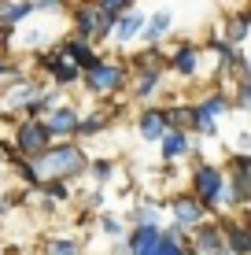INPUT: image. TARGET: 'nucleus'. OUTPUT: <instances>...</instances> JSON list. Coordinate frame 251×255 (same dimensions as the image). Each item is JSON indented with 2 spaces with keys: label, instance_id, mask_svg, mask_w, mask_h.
Instances as JSON below:
<instances>
[{
  "label": "nucleus",
  "instance_id": "1",
  "mask_svg": "<svg viewBox=\"0 0 251 255\" xmlns=\"http://www.w3.org/2000/svg\"><path fill=\"white\" fill-rule=\"evenodd\" d=\"M37 178L41 181H52V178H71V174H78L85 166L82 152H78L74 144H59V148H45V152H37Z\"/></svg>",
  "mask_w": 251,
  "mask_h": 255
},
{
  "label": "nucleus",
  "instance_id": "2",
  "mask_svg": "<svg viewBox=\"0 0 251 255\" xmlns=\"http://www.w3.org/2000/svg\"><path fill=\"white\" fill-rule=\"evenodd\" d=\"M196 192H200V200H207V204H226L229 192H226V181H222V170H214V166H200L192 178Z\"/></svg>",
  "mask_w": 251,
  "mask_h": 255
},
{
  "label": "nucleus",
  "instance_id": "3",
  "mask_svg": "<svg viewBox=\"0 0 251 255\" xmlns=\"http://www.w3.org/2000/svg\"><path fill=\"white\" fill-rule=\"evenodd\" d=\"M48 126L45 122H26V126L19 129V140H15V144H19V152H30V155H37V152H45V144H48Z\"/></svg>",
  "mask_w": 251,
  "mask_h": 255
},
{
  "label": "nucleus",
  "instance_id": "4",
  "mask_svg": "<svg viewBox=\"0 0 251 255\" xmlns=\"http://www.w3.org/2000/svg\"><path fill=\"white\" fill-rule=\"evenodd\" d=\"M74 22H78V33H82V37H92V33L103 37V33L111 30V15H103L100 7H78Z\"/></svg>",
  "mask_w": 251,
  "mask_h": 255
},
{
  "label": "nucleus",
  "instance_id": "5",
  "mask_svg": "<svg viewBox=\"0 0 251 255\" xmlns=\"http://www.w3.org/2000/svg\"><path fill=\"white\" fill-rule=\"evenodd\" d=\"M122 82V70L111 67V63H92L89 67V85L92 89H115Z\"/></svg>",
  "mask_w": 251,
  "mask_h": 255
},
{
  "label": "nucleus",
  "instance_id": "6",
  "mask_svg": "<svg viewBox=\"0 0 251 255\" xmlns=\"http://www.w3.org/2000/svg\"><path fill=\"white\" fill-rule=\"evenodd\" d=\"M45 126H48V133H71V129H78V111L74 108H59V111H52V119Z\"/></svg>",
  "mask_w": 251,
  "mask_h": 255
},
{
  "label": "nucleus",
  "instance_id": "7",
  "mask_svg": "<svg viewBox=\"0 0 251 255\" xmlns=\"http://www.w3.org/2000/svg\"><path fill=\"white\" fill-rule=\"evenodd\" d=\"M159 230H155V226L148 222V226H144V230H137L133 233V255H152V248H155V244H159Z\"/></svg>",
  "mask_w": 251,
  "mask_h": 255
},
{
  "label": "nucleus",
  "instance_id": "8",
  "mask_svg": "<svg viewBox=\"0 0 251 255\" xmlns=\"http://www.w3.org/2000/svg\"><path fill=\"white\" fill-rule=\"evenodd\" d=\"M63 56H67V59H71V63H74V67H85V70H89L92 63H96V56H92V48H89V45H85V41H71V45H67V48H63Z\"/></svg>",
  "mask_w": 251,
  "mask_h": 255
},
{
  "label": "nucleus",
  "instance_id": "9",
  "mask_svg": "<svg viewBox=\"0 0 251 255\" xmlns=\"http://www.w3.org/2000/svg\"><path fill=\"white\" fill-rule=\"evenodd\" d=\"M163 129H167V115H163V111H148V115L141 119V133L148 140H159Z\"/></svg>",
  "mask_w": 251,
  "mask_h": 255
},
{
  "label": "nucleus",
  "instance_id": "10",
  "mask_svg": "<svg viewBox=\"0 0 251 255\" xmlns=\"http://www.w3.org/2000/svg\"><path fill=\"white\" fill-rule=\"evenodd\" d=\"M174 215H177L181 226H188V222H200L203 218V207L192 204V200H174Z\"/></svg>",
  "mask_w": 251,
  "mask_h": 255
},
{
  "label": "nucleus",
  "instance_id": "11",
  "mask_svg": "<svg viewBox=\"0 0 251 255\" xmlns=\"http://www.w3.org/2000/svg\"><path fill=\"white\" fill-rule=\"evenodd\" d=\"M141 15H122V19H118V26H115V33H118V41H129V37H133V33H141Z\"/></svg>",
  "mask_w": 251,
  "mask_h": 255
},
{
  "label": "nucleus",
  "instance_id": "12",
  "mask_svg": "<svg viewBox=\"0 0 251 255\" xmlns=\"http://www.w3.org/2000/svg\"><path fill=\"white\" fill-rule=\"evenodd\" d=\"M48 70L56 74V82H59V85H74V82H78V67L71 63V59H67V63H63V59H56V63H52Z\"/></svg>",
  "mask_w": 251,
  "mask_h": 255
},
{
  "label": "nucleus",
  "instance_id": "13",
  "mask_svg": "<svg viewBox=\"0 0 251 255\" xmlns=\"http://www.w3.org/2000/svg\"><path fill=\"white\" fill-rule=\"evenodd\" d=\"M30 7H33V4H4V7H0V22H4V26H15L19 19L30 15Z\"/></svg>",
  "mask_w": 251,
  "mask_h": 255
},
{
  "label": "nucleus",
  "instance_id": "14",
  "mask_svg": "<svg viewBox=\"0 0 251 255\" xmlns=\"http://www.w3.org/2000/svg\"><path fill=\"white\" fill-rule=\"evenodd\" d=\"M229 244H233V255H248L251 248V241H248V233H244V226H229Z\"/></svg>",
  "mask_w": 251,
  "mask_h": 255
},
{
  "label": "nucleus",
  "instance_id": "15",
  "mask_svg": "<svg viewBox=\"0 0 251 255\" xmlns=\"http://www.w3.org/2000/svg\"><path fill=\"white\" fill-rule=\"evenodd\" d=\"M174 67L181 70V74H192L196 70V52L192 48H177L174 52Z\"/></svg>",
  "mask_w": 251,
  "mask_h": 255
},
{
  "label": "nucleus",
  "instance_id": "16",
  "mask_svg": "<svg viewBox=\"0 0 251 255\" xmlns=\"http://www.w3.org/2000/svg\"><path fill=\"white\" fill-rule=\"evenodd\" d=\"M185 148H188V140L181 133H167V137H163V155H167V159H170V155H181Z\"/></svg>",
  "mask_w": 251,
  "mask_h": 255
},
{
  "label": "nucleus",
  "instance_id": "17",
  "mask_svg": "<svg viewBox=\"0 0 251 255\" xmlns=\"http://www.w3.org/2000/svg\"><path fill=\"white\" fill-rule=\"evenodd\" d=\"M152 255H185V252L174 244V233H167V237H159V244L152 248Z\"/></svg>",
  "mask_w": 251,
  "mask_h": 255
},
{
  "label": "nucleus",
  "instance_id": "18",
  "mask_svg": "<svg viewBox=\"0 0 251 255\" xmlns=\"http://www.w3.org/2000/svg\"><path fill=\"white\" fill-rule=\"evenodd\" d=\"M167 30H170V15H167V11H159V15L152 19V26H148V37L155 41L159 33H167Z\"/></svg>",
  "mask_w": 251,
  "mask_h": 255
},
{
  "label": "nucleus",
  "instance_id": "19",
  "mask_svg": "<svg viewBox=\"0 0 251 255\" xmlns=\"http://www.w3.org/2000/svg\"><path fill=\"white\" fill-rule=\"evenodd\" d=\"M129 4V0H96V7H100V11L103 15H111V19H115V15L118 11H122V7Z\"/></svg>",
  "mask_w": 251,
  "mask_h": 255
},
{
  "label": "nucleus",
  "instance_id": "20",
  "mask_svg": "<svg viewBox=\"0 0 251 255\" xmlns=\"http://www.w3.org/2000/svg\"><path fill=\"white\" fill-rule=\"evenodd\" d=\"M48 255H78V248H74V241H52Z\"/></svg>",
  "mask_w": 251,
  "mask_h": 255
},
{
  "label": "nucleus",
  "instance_id": "21",
  "mask_svg": "<svg viewBox=\"0 0 251 255\" xmlns=\"http://www.w3.org/2000/svg\"><path fill=\"white\" fill-rule=\"evenodd\" d=\"M200 111H203L207 119H214V115H222V111H226V100H222V96H214V100H207Z\"/></svg>",
  "mask_w": 251,
  "mask_h": 255
},
{
  "label": "nucleus",
  "instance_id": "22",
  "mask_svg": "<svg viewBox=\"0 0 251 255\" xmlns=\"http://www.w3.org/2000/svg\"><path fill=\"white\" fill-rule=\"evenodd\" d=\"M155 82H159V74H155V70H152V74H144V78H141V85H137V93L148 96V93L155 89Z\"/></svg>",
  "mask_w": 251,
  "mask_h": 255
},
{
  "label": "nucleus",
  "instance_id": "23",
  "mask_svg": "<svg viewBox=\"0 0 251 255\" xmlns=\"http://www.w3.org/2000/svg\"><path fill=\"white\" fill-rule=\"evenodd\" d=\"M22 100H30V89H26V85H22V89H11V93H7V104H22Z\"/></svg>",
  "mask_w": 251,
  "mask_h": 255
},
{
  "label": "nucleus",
  "instance_id": "24",
  "mask_svg": "<svg viewBox=\"0 0 251 255\" xmlns=\"http://www.w3.org/2000/svg\"><path fill=\"white\" fill-rule=\"evenodd\" d=\"M218 241H222V237L214 233V230H203V233H200V244H203V248H214Z\"/></svg>",
  "mask_w": 251,
  "mask_h": 255
},
{
  "label": "nucleus",
  "instance_id": "25",
  "mask_svg": "<svg viewBox=\"0 0 251 255\" xmlns=\"http://www.w3.org/2000/svg\"><path fill=\"white\" fill-rule=\"evenodd\" d=\"M229 33H233V41H240L248 33V26H244V19H233V26H229Z\"/></svg>",
  "mask_w": 251,
  "mask_h": 255
},
{
  "label": "nucleus",
  "instance_id": "26",
  "mask_svg": "<svg viewBox=\"0 0 251 255\" xmlns=\"http://www.w3.org/2000/svg\"><path fill=\"white\" fill-rule=\"evenodd\" d=\"M92 178H111V163H92Z\"/></svg>",
  "mask_w": 251,
  "mask_h": 255
},
{
  "label": "nucleus",
  "instance_id": "27",
  "mask_svg": "<svg viewBox=\"0 0 251 255\" xmlns=\"http://www.w3.org/2000/svg\"><path fill=\"white\" fill-rule=\"evenodd\" d=\"M41 111H48V96H45V100H33V104H30V115H41Z\"/></svg>",
  "mask_w": 251,
  "mask_h": 255
},
{
  "label": "nucleus",
  "instance_id": "28",
  "mask_svg": "<svg viewBox=\"0 0 251 255\" xmlns=\"http://www.w3.org/2000/svg\"><path fill=\"white\" fill-rule=\"evenodd\" d=\"M33 7H41V11H45V7H48V11H56L59 0H33Z\"/></svg>",
  "mask_w": 251,
  "mask_h": 255
},
{
  "label": "nucleus",
  "instance_id": "29",
  "mask_svg": "<svg viewBox=\"0 0 251 255\" xmlns=\"http://www.w3.org/2000/svg\"><path fill=\"white\" fill-rule=\"evenodd\" d=\"M100 122H103V119L96 115V119H89V122H82V129H85V133H92V129H96V126H100Z\"/></svg>",
  "mask_w": 251,
  "mask_h": 255
},
{
  "label": "nucleus",
  "instance_id": "30",
  "mask_svg": "<svg viewBox=\"0 0 251 255\" xmlns=\"http://www.w3.org/2000/svg\"><path fill=\"white\" fill-rule=\"evenodd\" d=\"M218 255H222V252H218Z\"/></svg>",
  "mask_w": 251,
  "mask_h": 255
}]
</instances>
